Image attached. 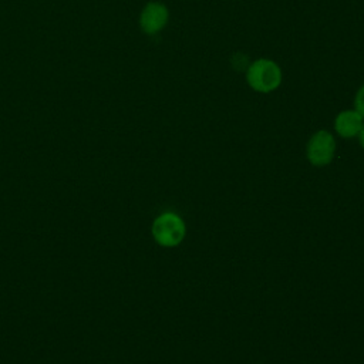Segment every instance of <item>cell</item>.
Instances as JSON below:
<instances>
[{
	"label": "cell",
	"mask_w": 364,
	"mask_h": 364,
	"mask_svg": "<svg viewBox=\"0 0 364 364\" xmlns=\"http://www.w3.org/2000/svg\"><path fill=\"white\" fill-rule=\"evenodd\" d=\"M358 139H360V144L364 146V124H363V127H361V129L358 132Z\"/></svg>",
	"instance_id": "cell-7"
},
{
	"label": "cell",
	"mask_w": 364,
	"mask_h": 364,
	"mask_svg": "<svg viewBox=\"0 0 364 364\" xmlns=\"http://www.w3.org/2000/svg\"><path fill=\"white\" fill-rule=\"evenodd\" d=\"M246 81L255 91L270 92L280 85L282 70L274 61L259 58L247 67Z\"/></svg>",
	"instance_id": "cell-1"
},
{
	"label": "cell",
	"mask_w": 364,
	"mask_h": 364,
	"mask_svg": "<svg viewBox=\"0 0 364 364\" xmlns=\"http://www.w3.org/2000/svg\"><path fill=\"white\" fill-rule=\"evenodd\" d=\"M185 222L173 212H165L154 220L152 236L158 245L173 247L185 237Z\"/></svg>",
	"instance_id": "cell-2"
},
{
	"label": "cell",
	"mask_w": 364,
	"mask_h": 364,
	"mask_svg": "<svg viewBox=\"0 0 364 364\" xmlns=\"http://www.w3.org/2000/svg\"><path fill=\"white\" fill-rule=\"evenodd\" d=\"M363 124L364 118L355 109L341 111L334 119L336 132L343 138H353L358 135Z\"/></svg>",
	"instance_id": "cell-5"
},
{
	"label": "cell",
	"mask_w": 364,
	"mask_h": 364,
	"mask_svg": "<svg viewBox=\"0 0 364 364\" xmlns=\"http://www.w3.org/2000/svg\"><path fill=\"white\" fill-rule=\"evenodd\" d=\"M354 109L364 118V84L358 88L354 98Z\"/></svg>",
	"instance_id": "cell-6"
},
{
	"label": "cell",
	"mask_w": 364,
	"mask_h": 364,
	"mask_svg": "<svg viewBox=\"0 0 364 364\" xmlns=\"http://www.w3.org/2000/svg\"><path fill=\"white\" fill-rule=\"evenodd\" d=\"M168 17L169 13L165 4L159 1H149L141 11L139 27L145 34H156L166 26Z\"/></svg>",
	"instance_id": "cell-4"
},
{
	"label": "cell",
	"mask_w": 364,
	"mask_h": 364,
	"mask_svg": "<svg viewBox=\"0 0 364 364\" xmlns=\"http://www.w3.org/2000/svg\"><path fill=\"white\" fill-rule=\"evenodd\" d=\"M336 151L334 136L328 131H317L307 144V158L316 166L331 162Z\"/></svg>",
	"instance_id": "cell-3"
}]
</instances>
